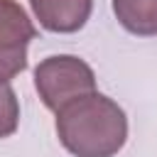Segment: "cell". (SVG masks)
<instances>
[{"label":"cell","instance_id":"6da1fadb","mask_svg":"<svg viewBox=\"0 0 157 157\" xmlns=\"http://www.w3.org/2000/svg\"><path fill=\"white\" fill-rule=\"evenodd\" d=\"M56 137L74 157H115L128 140V115L105 93L66 103L54 120Z\"/></svg>","mask_w":157,"mask_h":157},{"label":"cell","instance_id":"5b68a950","mask_svg":"<svg viewBox=\"0 0 157 157\" xmlns=\"http://www.w3.org/2000/svg\"><path fill=\"white\" fill-rule=\"evenodd\" d=\"M120 27L135 37H157V0H113Z\"/></svg>","mask_w":157,"mask_h":157},{"label":"cell","instance_id":"8992f818","mask_svg":"<svg viewBox=\"0 0 157 157\" xmlns=\"http://www.w3.org/2000/svg\"><path fill=\"white\" fill-rule=\"evenodd\" d=\"M20 125V101L10 83H0V140L10 137Z\"/></svg>","mask_w":157,"mask_h":157},{"label":"cell","instance_id":"277c9868","mask_svg":"<svg viewBox=\"0 0 157 157\" xmlns=\"http://www.w3.org/2000/svg\"><path fill=\"white\" fill-rule=\"evenodd\" d=\"M29 5L39 25L54 34L78 32L93 10V0H29Z\"/></svg>","mask_w":157,"mask_h":157},{"label":"cell","instance_id":"7a4b0ae2","mask_svg":"<svg viewBox=\"0 0 157 157\" xmlns=\"http://www.w3.org/2000/svg\"><path fill=\"white\" fill-rule=\"evenodd\" d=\"M34 88L44 108L59 113L66 103L96 91V74L74 54H54L34 66Z\"/></svg>","mask_w":157,"mask_h":157},{"label":"cell","instance_id":"3957f363","mask_svg":"<svg viewBox=\"0 0 157 157\" xmlns=\"http://www.w3.org/2000/svg\"><path fill=\"white\" fill-rule=\"evenodd\" d=\"M37 27L17 0H0V83H10L27 69V47Z\"/></svg>","mask_w":157,"mask_h":157}]
</instances>
